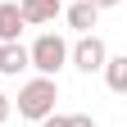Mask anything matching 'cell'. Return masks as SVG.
<instances>
[{"label":"cell","mask_w":127,"mask_h":127,"mask_svg":"<svg viewBox=\"0 0 127 127\" xmlns=\"http://www.w3.org/2000/svg\"><path fill=\"white\" fill-rule=\"evenodd\" d=\"M55 100H59V82L36 73V77H32V82H23V91H18V118L41 123L45 114H55Z\"/></svg>","instance_id":"cell-1"},{"label":"cell","mask_w":127,"mask_h":127,"mask_svg":"<svg viewBox=\"0 0 127 127\" xmlns=\"http://www.w3.org/2000/svg\"><path fill=\"white\" fill-rule=\"evenodd\" d=\"M68 64V41L59 32H41L27 45V68H36L41 77H59V68Z\"/></svg>","instance_id":"cell-2"},{"label":"cell","mask_w":127,"mask_h":127,"mask_svg":"<svg viewBox=\"0 0 127 127\" xmlns=\"http://www.w3.org/2000/svg\"><path fill=\"white\" fill-rule=\"evenodd\" d=\"M104 59H109V45L95 36V32H86V36H77V45H68V64H73L77 73H86V77L100 73Z\"/></svg>","instance_id":"cell-3"},{"label":"cell","mask_w":127,"mask_h":127,"mask_svg":"<svg viewBox=\"0 0 127 127\" xmlns=\"http://www.w3.org/2000/svg\"><path fill=\"white\" fill-rule=\"evenodd\" d=\"M18 14H23V27H45L64 14V0H18Z\"/></svg>","instance_id":"cell-4"},{"label":"cell","mask_w":127,"mask_h":127,"mask_svg":"<svg viewBox=\"0 0 127 127\" xmlns=\"http://www.w3.org/2000/svg\"><path fill=\"white\" fill-rule=\"evenodd\" d=\"M64 18H68L73 32H82V36H86V32L100 23V9H95L91 0H68V5H64Z\"/></svg>","instance_id":"cell-5"},{"label":"cell","mask_w":127,"mask_h":127,"mask_svg":"<svg viewBox=\"0 0 127 127\" xmlns=\"http://www.w3.org/2000/svg\"><path fill=\"white\" fill-rule=\"evenodd\" d=\"M27 68V45L23 41H0V77H18Z\"/></svg>","instance_id":"cell-6"},{"label":"cell","mask_w":127,"mask_h":127,"mask_svg":"<svg viewBox=\"0 0 127 127\" xmlns=\"http://www.w3.org/2000/svg\"><path fill=\"white\" fill-rule=\"evenodd\" d=\"M18 32H23V14L14 0H0V41H18Z\"/></svg>","instance_id":"cell-7"},{"label":"cell","mask_w":127,"mask_h":127,"mask_svg":"<svg viewBox=\"0 0 127 127\" xmlns=\"http://www.w3.org/2000/svg\"><path fill=\"white\" fill-rule=\"evenodd\" d=\"M100 73H104V82H109V91H118V95L127 91V55H109Z\"/></svg>","instance_id":"cell-8"},{"label":"cell","mask_w":127,"mask_h":127,"mask_svg":"<svg viewBox=\"0 0 127 127\" xmlns=\"http://www.w3.org/2000/svg\"><path fill=\"white\" fill-rule=\"evenodd\" d=\"M41 127H68V114H45Z\"/></svg>","instance_id":"cell-9"},{"label":"cell","mask_w":127,"mask_h":127,"mask_svg":"<svg viewBox=\"0 0 127 127\" xmlns=\"http://www.w3.org/2000/svg\"><path fill=\"white\" fill-rule=\"evenodd\" d=\"M68 127H95L91 114H68Z\"/></svg>","instance_id":"cell-10"},{"label":"cell","mask_w":127,"mask_h":127,"mask_svg":"<svg viewBox=\"0 0 127 127\" xmlns=\"http://www.w3.org/2000/svg\"><path fill=\"white\" fill-rule=\"evenodd\" d=\"M9 114H14V100H9V95H5V91H0V123H5Z\"/></svg>","instance_id":"cell-11"},{"label":"cell","mask_w":127,"mask_h":127,"mask_svg":"<svg viewBox=\"0 0 127 127\" xmlns=\"http://www.w3.org/2000/svg\"><path fill=\"white\" fill-rule=\"evenodd\" d=\"M91 5H95V9H100V14H104V9H118V5H123V0H91Z\"/></svg>","instance_id":"cell-12"},{"label":"cell","mask_w":127,"mask_h":127,"mask_svg":"<svg viewBox=\"0 0 127 127\" xmlns=\"http://www.w3.org/2000/svg\"><path fill=\"white\" fill-rule=\"evenodd\" d=\"M64 5H68V0H64Z\"/></svg>","instance_id":"cell-13"}]
</instances>
